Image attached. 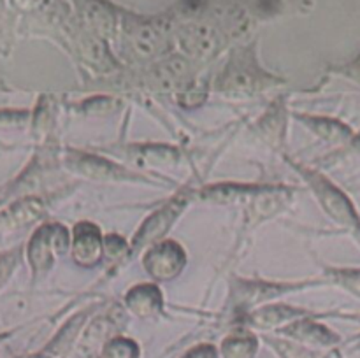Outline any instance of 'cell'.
Here are the masks:
<instances>
[{
	"label": "cell",
	"mask_w": 360,
	"mask_h": 358,
	"mask_svg": "<svg viewBox=\"0 0 360 358\" xmlns=\"http://www.w3.org/2000/svg\"><path fill=\"white\" fill-rule=\"evenodd\" d=\"M350 74L352 76L355 77V79H359L360 81V56L357 60H355L354 63H352V67H350Z\"/></svg>",
	"instance_id": "23"
},
{
	"label": "cell",
	"mask_w": 360,
	"mask_h": 358,
	"mask_svg": "<svg viewBox=\"0 0 360 358\" xmlns=\"http://www.w3.org/2000/svg\"><path fill=\"white\" fill-rule=\"evenodd\" d=\"M69 244V234L62 225H44L35 232L28 244V260L35 270H46L58 253Z\"/></svg>",
	"instance_id": "1"
},
{
	"label": "cell",
	"mask_w": 360,
	"mask_h": 358,
	"mask_svg": "<svg viewBox=\"0 0 360 358\" xmlns=\"http://www.w3.org/2000/svg\"><path fill=\"white\" fill-rule=\"evenodd\" d=\"M190 77V65L185 58L181 56H174L165 62L158 63L153 70H151V81L155 86H158L164 91L178 90V88L186 86Z\"/></svg>",
	"instance_id": "8"
},
{
	"label": "cell",
	"mask_w": 360,
	"mask_h": 358,
	"mask_svg": "<svg viewBox=\"0 0 360 358\" xmlns=\"http://www.w3.org/2000/svg\"><path fill=\"white\" fill-rule=\"evenodd\" d=\"M44 214V204L39 199H23L0 214V225L7 228L23 227Z\"/></svg>",
	"instance_id": "12"
},
{
	"label": "cell",
	"mask_w": 360,
	"mask_h": 358,
	"mask_svg": "<svg viewBox=\"0 0 360 358\" xmlns=\"http://www.w3.org/2000/svg\"><path fill=\"white\" fill-rule=\"evenodd\" d=\"M285 336L292 337V339H297L301 343L315 344V346H323L329 347L334 344L340 343V336L329 330L327 326L320 325V323L311 321V319H297L292 325H288L287 329H283Z\"/></svg>",
	"instance_id": "9"
},
{
	"label": "cell",
	"mask_w": 360,
	"mask_h": 358,
	"mask_svg": "<svg viewBox=\"0 0 360 358\" xmlns=\"http://www.w3.org/2000/svg\"><path fill=\"white\" fill-rule=\"evenodd\" d=\"M7 336H9V333H0V343H2V340H4V339H6V337H7Z\"/></svg>",
	"instance_id": "24"
},
{
	"label": "cell",
	"mask_w": 360,
	"mask_h": 358,
	"mask_svg": "<svg viewBox=\"0 0 360 358\" xmlns=\"http://www.w3.org/2000/svg\"><path fill=\"white\" fill-rule=\"evenodd\" d=\"M179 46L195 60H210L220 49V35L211 25L193 23L179 32Z\"/></svg>",
	"instance_id": "2"
},
{
	"label": "cell",
	"mask_w": 360,
	"mask_h": 358,
	"mask_svg": "<svg viewBox=\"0 0 360 358\" xmlns=\"http://www.w3.org/2000/svg\"><path fill=\"white\" fill-rule=\"evenodd\" d=\"M345 283L360 293V272H345Z\"/></svg>",
	"instance_id": "22"
},
{
	"label": "cell",
	"mask_w": 360,
	"mask_h": 358,
	"mask_svg": "<svg viewBox=\"0 0 360 358\" xmlns=\"http://www.w3.org/2000/svg\"><path fill=\"white\" fill-rule=\"evenodd\" d=\"M308 178L309 181H311L319 199L322 200L323 207H326V209L329 211L338 221L352 225V227H359L357 213H355V209L352 207L350 200H348L347 197L336 188V186L330 185L326 178H322V175L319 174H311V172H308Z\"/></svg>",
	"instance_id": "3"
},
{
	"label": "cell",
	"mask_w": 360,
	"mask_h": 358,
	"mask_svg": "<svg viewBox=\"0 0 360 358\" xmlns=\"http://www.w3.org/2000/svg\"><path fill=\"white\" fill-rule=\"evenodd\" d=\"M262 74L257 70V67L250 65L248 60H238L236 63H231L221 74L218 88L229 95L246 97V95L255 93L257 88L262 84Z\"/></svg>",
	"instance_id": "4"
},
{
	"label": "cell",
	"mask_w": 360,
	"mask_h": 358,
	"mask_svg": "<svg viewBox=\"0 0 360 358\" xmlns=\"http://www.w3.org/2000/svg\"><path fill=\"white\" fill-rule=\"evenodd\" d=\"M148 272L157 279H171L179 270L183 269L185 263V253L181 251L176 242H164L151 249L144 258Z\"/></svg>",
	"instance_id": "7"
},
{
	"label": "cell",
	"mask_w": 360,
	"mask_h": 358,
	"mask_svg": "<svg viewBox=\"0 0 360 358\" xmlns=\"http://www.w3.org/2000/svg\"><path fill=\"white\" fill-rule=\"evenodd\" d=\"M185 204L186 197H176V199H172L167 206L158 209L153 216L148 218L146 223L141 227L136 239H134V248H143V246L160 239L162 235L171 228V225L174 223V220L179 216L183 207H185Z\"/></svg>",
	"instance_id": "6"
},
{
	"label": "cell",
	"mask_w": 360,
	"mask_h": 358,
	"mask_svg": "<svg viewBox=\"0 0 360 358\" xmlns=\"http://www.w3.org/2000/svg\"><path fill=\"white\" fill-rule=\"evenodd\" d=\"M206 86L202 83L190 84L188 88L181 91V97H179V104L185 105V107H197V105L202 104L206 100Z\"/></svg>",
	"instance_id": "18"
},
{
	"label": "cell",
	"mask_w": 360,
	"mask_h": 358,
	"mask_svg": "<svg viewBox=\"0 0 360 358\" xmlns=\"http://www.w3.org/2000/svg\"><path fill=\"white\" fill-rule=\"evenodd\" d=\"M102 251V241L98 228L91 223H81L76 227L74 237V258L83 265H91L98 260Z\"/></svg>",
	"instance_id": "10"
},
{
	"label": "cell",
	"mask_w": 360,
	"mask_h": 358,
	"mask_svg": "<svg viewBox=\"0 0 360 358\" xmlns=\"http://www.w3.org/2000/svg\"><path fill=\"white\" fill-rule=\"evenodd\" d=\"M18 260H20V251H11L7 253V255L0 256V286H2L7 281V277L13 274Z\"/></svg>",
	"instance_id": "20"
},
{
	"label": "cell",
	"mask_w": 360,
	"mask_h": 358,
	"mask_svg": "<svg viewBox=\"0 0 360 358\" xmlns=\"http://www.w3.org/2000/svg\"><path fill=\"white\" fill-rule=\"evenodd\" d=\"M271 344L280 353L281 358H316V354L313 351L306 350V347L294 346V344L287 343V340H273Z\"/></svg>",
	"instance_id": "19"
},
{
	"label": "cell",
	"mask_w": 360,
	"mask_h": 358,
	"mask_svg": "<svg viewBox=\"0 0 360 358\" xmlns=\"http://www.w3.org/2000/svg\"><path fill=\"white\" fill-rule=\"evenodd\" d=\"M257 350H259V340L248 332L232 333L221 343L224 358H255Z\"/></svg>",
	"instance_id": "14"
},
{
	"label": "cell",
	"mask_w": 360,
	"mask_h": 358,
	"mask_svg": "<svg viewBox=\"0 0 360 358\" xmlns=\"http://www.w3.org/2000/svg\"><path fill=\"white\" fill-rule=\"evenodd\" d=\"M129 44L141 58H153L167 48V28L155 21L134 25L129 30Z\"/></svg>",
	"instance_id": "5"
},
{
	"label": "cell",
	"mask_w": 360,
	"mask_h": 358,
	"mask_svg": "<svg viewBox=\"0 0 360 358\" xmlns=\"http://www.w3.org/2000/svg\"><path fill=\"white\" fill-rule=\"evenodd\" d=\"M127 305L139 316H151L162 307V295L150 284L134 288L127 297Z\"/></svg>",
	"instance_id": "13"
},
{
	"label": "cell",
	"mask_w": 360,
	"mask_h": 358,
	"mask_svg": "<svg viewBox=\"0 0 360 358\" xmlns=\"http://www.w3.org/2000/svg\"><path fill=\"white\" fill-rule=\"evenodd\" d=\"M299 314H302V311L288 307V305H267V307H262L253 312L250 316V321L253 325L260 326V329H271V326L280 325V323L287 321V319L297 318Z\"/></svg>",
	"instance_id": "15"
},
{
	"label": "cell",
	"mask_w": 360,
	"mask_h": 358,
	"mask_svg": "<svg viewBox=\"0 0 360 358\" xmlns=\"http://www.w3.org/2000/svg\"><path fill=\"white\" fill-rule=\"evenodd\" d=\"M308 121L326 139H343V137L350 135V130L338 121H330L326 118H309Z\"/></svg>",
	"instance_id": "17"
},
{
	"label": "cell",
	"mask_w": 360,
	"mask_h": 358,
	"mask_svg": "<svg viewBox=\"0 0 360 358\" xmlns=\"http://www.w3.org/2000/svg\"><path fill=\"white\" fill-rule=\"evenodd\" d=\"M181 358H218V351L211 344H199L186 351Z\"/></svg>",
	"instance_id": "21"
},
{
	"label": "cell",
	"mask_w": 360,
	"mask_h": 358,
	"mask_svg": "<svg viewBox=\"0 0 360 358\" xmlns=\"http://www.w3.org/2000/svg\"><path fill=\"white\" fill-rule=\"evenodd\" d=\"M101 358H139V346L127 337H112L102 346Z\"/></svg>",
	"instance_id": "16"
},
{
	"label": "cell",
	"mask_w": 360,
	"mask_h": 358,
	"mask_svg": "<svg viewBox=\"0 0 360 358\" xmlns=\"http://www.w3.org/2000/svg\"><path fill=\"white\" fill-rule=\"evenodd\" d=\"M69 164L76 172L94 179H116L120 174H123V171H120L115 164L94 157V154L74 153Z\"/></svg>",
	"instance_id": "11"
}]
</instances>
